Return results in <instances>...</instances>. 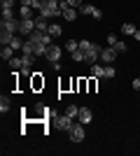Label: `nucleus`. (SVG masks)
Listing matches in <instances>:
<instances>
[{
  "instance_id": "f257e3e1",
  "label": "nucleus",
  "mask_w": 140,
  "mask_h": 156,
  "mask_svg": "<svg viewBox=\"0 0 140 156\" xmlns=\"http://www.w3.org/2000/svg\"><path fill=\"white\" fill-rule=\"evenodd\" d=\"M80 49L84 51V63H87V65L98 63V58H100V47L96 44V42H91V40H80Z\"/></svg>"
},
{
  "instance_id": "f03ea898",
  "label": "nucleus",
  "mask_w": 140,
  "mask_h": 156,
  "mask_svg": "<svg viewBox=\"0 0 140 156\" xmlns=\"http://www.w3.org/2000/svg\"><path fill=\"white\" fill-rule=\"evenodd\" d=\"M68 137H70L73 142H82V140H84V124L75 121V124L70 126V130H68Z\"/></svg>"
},
{
  "instance_id": "7ed1b4c3",
  "label": "nucleus",
  "mask_w": 140,
  "mask_h": 156,
  "mask_svg": "<svg viewBox=\"0 0 140 156\" xmlns=\"http://www.w3.org/2000/svg\"><path fill=\"white\" fill-rule=\"evenodd\" d=\"M54 124H56V128H61V130H70V126L75 124V119L68 117V114H61V117H54Z\"/></svg>"
},
{
  "instance_id": "20e7f679",
  "label": "nucleus",
  "mask_w": 140,
  "mask_h": 156,
  "mask_svg": "<svg viewBox=\"0 0 140 156\" xmlns=\"http://www.w3.org/2000/svg\"><path fill=\"white\" fill-rule=\"evenodd\" d=\"M0 28H5V30H9V33H19V28H21V19H2V23H0Z\"/></svg>"
},
{
  "instance_id": "39448f33",
  "label": "nucleus",
  "mask_w": 140,
  "mask_h": 156,
  "mask_svg": "<svg viewBox=\"0 0 140 156\" xmlns=\"http://www.w3.org/2000/svg\"><path fill=\"white\" fill-rule=\"evenodd\" d=\"M100 61H103V63H114V61H117V49H114V47H105V49H100Z\"/></svg>"
},
{
  "instance_id": "423d86ee",
  "label": "nucleus",
  "mask_w": 140,
  "mask_h": 156,
  "mask_svg": "<svg viewBox=\"0 0 140 156\" xmlns=\"http://www.w3.org/2000/svg\"><path fill=\"white\" fill-rule=\"evenodd\" d=\"M35 30V19H21V28H19V33L23 35V37H28L31 33Z\"/></svg>"
},
{
  "instance_id": "0eeeda50",
  "label": "nucleus",
  "mask_w": 140,
  "mask_h": 156,
  "mask_svg": "<svg viewBox=\"0 0 140 156\" xmlns=\"http://www.w3.org/2000/svg\"><path fill=\"white\" fill-rule=\"evenodd\" d=\"M47 58L52 61V63L61 61V47H56V44H49V47H47Z\"/></svg>"
},
{
  "instance_id": "6e6552de",
  "label": "nucleus",
  "mask_w": 140,
  "mask_h": 156,
  "mask_svg": "<svg viewBox=\"0 0 140 156\" xmlns=\"http://www.w3.org/2000/svg\"><path fill=\"white\" fill-rule=\"evenodd\" d=\"M91 119H93L91 110H89V107H80V114H77V121L87 126V124H91Z\"/></svg>"
},
{
  "instance_id": "1a4fd4ad",
  "label": "nucleus",
  "mask_w": 140,
  "mask_h": 156,
  "mask_svg": "<svg viewBox=\"0 0 140 156\" xmlns=\"http://www.w3.org/2000/svg\"><path fill=\"white\" fill-rule=\"evenodd\" d=\"M19 16H21V19H35V9H33V7H28V5H21L19 7Z\"/></svg>"
},
{
  "instance_id": "9d476101",
  "label": "nucleus",
  "mask_w": 140,
  "mask_h": 156,
  "mask_svg": "<svg viewBox=\"0 0 140 156\" xmlns=\"http://www.w3.org/2000/svg\"><path fill=\"white\" fill-rule=\"evenodd\" d=\"M35 30H42V33L49 30V21H47L45 16H40V14L35 16Z\"/></svg>"
},
{
  "instance_id": "9b49d317",
  "label": "nucleus",
  "mask_w": 140,
  "mask_h": 156,
  "mask_svg": "<svg viewBox=\"0 0 140 156\" xmlns=\"http://www.w3.org/2000/svg\"><path fill=\"white\" fill-rule=\"evenodd\" d=\"M12 37H14V33L5 30V28H0V44H2V47L9 44V42H12Z\"/></svg>"
},
{
  "instance_id": "f8f14e48",
  "label": "nucleus",
  "mask_w": 140,
  "mask_h": 156,
  "mask_svg": "<svg viewBox=\"0 0 140 156\" xmlns=\"http://www.w3.org/2000/svg\"><path fill=\"white\" fill-rule=\"evenodd\" d=\"M91 77H105V65H98V63H93L91 65Z\"/></svg>"
},
{
  "instance_id": "ddd939ff",
  "label": "nucleus",
  "mask_w": 140,
  "mask_h": 156,
  "mask_svg": "<svg viewBox=\"0 0 140 156\" xmlns=\"http://www.w3.org/2000/svg\"><path fill=\"white\" fill-rule=\"evenodd\" d=\"M7 63H9V68H12V70H21V68H23V58H21V56H12Z\"/></svg>"
},
{
  "instance_id": "4468645a",
  "label": "nucleus",
  "mask_w": 140,
  "mask_h": 156,
  "mask_svg": "<svg viewBox=\"0 0 140 156\" xmlns=\"http://www.w3.org/2000/svg\"><path fill=\"white\" fill-rule=\"evenodd\" d=\"M23 42H26V40H21L19 35H14V37H12V42H9V47H12L14 51H19V49H23Z\"/></svg>"
},
{
  "instance_id": "2eb2a0df",
  "label": "nucleus",
  "mask_w": 140,
  "mask_h": 156,
  "mask_svg": "<svg viewBox=\"0 0 140 156\" xmlns=\"http://www.w3.org/2000/svg\"><path fill=\"white\" fill-rule=\"evenodd\" d=\"M63 19L75 21V19H77V9H75V7H66V9H63Z\"/></svg>"
},
{
  "instance_id": "dca6fc26",
  "label": "nucleus",
  "mask_w": 140,
  "mask_h": 156,
  "mask_svg": "<svg viewBox=\"0 0 140 156\" xmlns=\"http://www.w3.org/2000/svg\"><path fill=\"white\" fill-rule=\"evenodd\" d=\"M0 56H2V61H9V58L14 56V49H12L9 44H5L2 49H0Z\"/></svg>"
},
{
  "instance_id": "f3484780",
  "label": "nucleus",
  "mask_w": 140,
  "mask_h": 156,
  "mask_svg": "<svg viewBox=\"0 0 140 156\" xmlns=\"http://www.w3.org/2000/svg\"><path fill=\"white\" fill-rule=\"evenodd\" d=\"M21 58H23V68H33V63H35L38 56H33V54H23Z\"/></svg>"
},
{
  "instance_id": "a211bd4d",
  "label": "nucleus",
  "mask_w": 140,
  "mask_h": 156,
  "mask_svg": "<svg viewBox=\"0 0 140 156\" xmlns=\"http://www.w3.org/2000/svg\"><path fill=\"white\" fill-rule=\"evenodd\" d=\"M91 12H93V5H89V2H82V5H80V14L91 16Z\"/></svg>"
},
{
  "instance_id": "6ab92c4d",
  "label": "nucleus",
  "mask_w": 140,
  "mask_h": 156,
  "mask_svg": "<svg viewBox=\"0 0 140 156\" xmlns=\"http://www.w3.org/2000/svg\"><path fill=\"white\" fill-rule=\"evenodd\" d=\"M66 114H68V117H73V119H77L80 107H77V105H68V107H66Z\"/></svg>"
},
{
  "instance_id": "aec40b11",
  "label": "nucleus",
  "mask_w": 140,
  "mask_h": 156,
  "mask_svg": "<svg viewBox=\"0 0 140 156\" xmlns=\"http://www.w3.org/2000/svg\"><path fill=\"white\" fill-rule=\"evenodd\" d=\"M70 56H73V61H77V63H84V51H82L80 47H77V49H75Z\"/></svg>"
},
{
  "instance_id": "412c9836",
  "label": "nucleus",
  "mask_w": 140,
  "mask_h": 156,
  "mask_svg": "<svg viewBox=\"0 0 140 156\" xmlns=\"http://www.w3.org/2000/svg\"><path fill=\"white\" fill-rule=\"evenodd\" d=\"M40 86H45V79L40 77V72H33V89H40Z\"/></svg>"
},
{
  "instance_id": "4be33fe9",
  "label": "nucleus",
  "mask_w": 140,
  "mask_h": 156,
  "mask_svg": "<svg viewBox=\"0 0 140 156\" xmlns=\"http://www.w3.org/2000/svg\"><path fill=\"white\" fill-rule=\"evenodd\" d=\"M47 33H49L52 37H59V35H61V26H59V23H49V30H47Z\"/></svg>"
},
{
  "instance_id": "5701e85b",
  "label": "nucleus",
  "mask_w": 140,
  "mask_h": 156,
  "mask_svg": "<svg viewBox=\"0 0 140 156\" xmlns=\"http://www.w3.org/2000/svg\"><path fill=\"white\" fill-rule=\"evenodd\" d=\"M9 107H12V105H9V98H0V112H9Z\"/></svg>"
},
{
  "instance_id": "b1692460",
  "label": "nucleus",
  "mask_w": 140,
  "mask_h": 156,
  "mask_svg": "<svg viewBox=\"0 0 140 156\" xmlns=\"http://www.w3.org/2000/svg\"><path fill=\"white\" fill-rule=\"evenodd\" d=\"M121 33H124V35H133L135 26H133V23H124V26H121Z\"/></svg>"
},
{
  "instance_id": "393cba45",
  "label": "nucleus",
  "mask_w": 140,
  "mask_h": 156,
  "mask_svg": "<svg viewBox=\"0 0 140 156\" xmlns=\"http://www.w3.org/2000/svg\"><path fill=\"white\" fill-rule=\"evenodd\" d=\"M2 19H14V7H2Z\"/></svg>"
},
{
  "instance_id": "a878e982",
  "label": "nucleus",
  "mask_w": 140,
  "mask_h": 156,
  "mask_svg": "<svg viewBox=\"0 0 140 156\" xmlns=\"http://www.w3.org/2000/svg\"><path fill=\"white\" fill-rule=\"evenodd\" d=\"M77 47H80V42H77V40H68V42H66V49H68L70 54H73Z\"/></svg>"
},
{
  "instance_id": "bb28decb",
  "label": "nucleus",
  "mask_w": 140,
  "mask_h": 156,
  "mask_svg": "<svg viewBox=\"0 0 140 156\" xmlns=\"http://www.w3.org/2000/svg\"><path fill=\"white\" fill-rule=\"evenodd\" d=\"M114 75H117V70L112 68V63H107V65H105V77H107V79H112Z\"/></svg>"
},
{
  "instance_id": "cd10ccee",
  "label": "nucleus",
  "mask_w": 140,
  "mask_h": 156,
  "mask_svg": "<svg viewBox=\"0 0 140 156\" xmlns=\"http://www.w3.org/2000/svg\"><path fill=\"white\" fill-rule=\"evenodd\" d=\"M114 49H117V54H124V51L128 49V47H126V42H121V40H119V42L114 44Z\"/></svg>"
},
{
  "instance_id": "c85d7f7f",
  "label": "nucleus",
  "mask_w": 140,
  "mask_h": 156,
  "mask_svg": "<svg viewBox=\"0 0 140 156\" xmlns=\"http://www.w3.org/2000/svg\"><path fill=\"white\" fill-rule=\"evenodd\" d=\"M117 42H119V40H117V35H114V33H110V35H107V47H114Z\"/></svg>"
},
{
  "instance_id": "c756f323",
  "label": "nucleus",
  "mask_w": 140,
  "mask_h": 156,
  "mask_svg": "<svg viewBox=\"0 0 140 156\" xmlns=\"http://www.w3.org/2000/svg\"><path fill=\"white\" fill-rule=\"evenodd\" d=\"M91 16H93V19H103V12H100V9H98V7H93V12H91Z\"/></svg>"
},
{
  "instance_id": "7c9ffc66",
  "label": "nucleus",
  "mask_w": 140,
  "mask_h": 156,
  "mask_svg": "<svg viewBox=\"0 0 140 156\" xmlns=\"http://www.w3.org/2000/svg\"><path fill=\"white\" fill-rule=\"evenodd\" d=\"M14 2H16V0H0V5H2V7H14Z\"/></svg>"
},
{
  "instance_id": "2f4dec72",
  "label": "nucleus",
  "mask_w": 140,
  "mask_h": 156,
  "mask_svg": "<svg viewBox=\"0 0 140 156\" xmlns=\"http://www.w3.org/2000/svg\"><path fill=\"white\" fill-rule=\"evenodd\" d=\"M21 75H23V77H33V72H31V68H21Z\"/></svg>"
},
{
  "instance_id": "473e14b6",
  "label": "nucleus",
  "mask_w": 140,
  "mask_h": 156,
  "mask_svg": "<svg viewBox=\"0 0 140 156\" xmlns=\"http://www.w3.org/2000/svg\"><path fill=\"white\" fill-rule=\"evenodd\" d=\"M131 86H133L135 91H140V77H135V79H133V84H131Z\"/></svg>"
},
{
  "instance_id": "72a5a7b5",
  "label": "nucleus",
  "mask_w": 140,
  "mask_h": 156,
  "mask_svg": "<svg viewBox=\"0 0 140 156\" xmlns=\"http://www.w3.org/2000/svg\"><path fill=\"white\" fill-rule=\"evenodd\" d=\"M89 91H96V77L89 79Z\"/></svg>"
},
{
  "instance_id": "f704fd0d",
  "label": "nucleus",
  "mask_w": 140,
  "mask_h": 156,
  "mask_svg": "<svg viewBox=\"0 0 140 156\" xmlns=\"http://www.w3.org/2000/svg\"><path fill=\"white\" fill-rule=\"evenodd\" d=\"M133 37H135V40H140V30H135V33H133Z\"/></svg>"
}]
</instances>
